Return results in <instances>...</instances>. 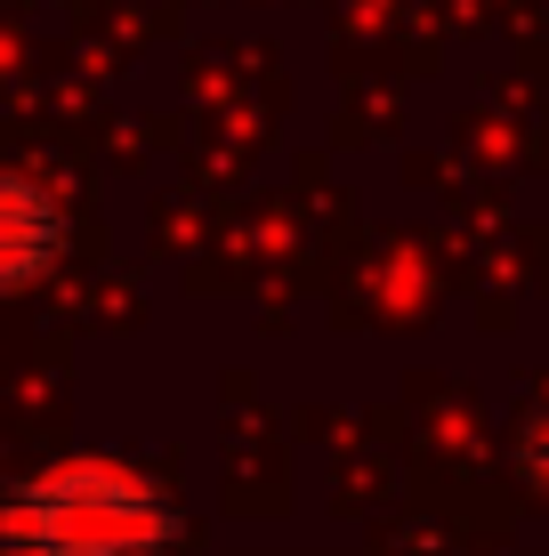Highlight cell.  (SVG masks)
I'll use <instances>...</instances> for the list:
<instances>
[{
	"instance_id": "cell-1",
	"label": "cell",
	"mask_w": 549,
	"mask_h": 556,
	"mask_svg": "<svg viewBox=\"0 0 549 556\" xmlns=\"http://www.w3.org/2000/svg\"><path fill=\"white\" fill-rule=\"evenodd\" d=\"M178 508L129 459H57L0 492V556H170Z\"/></svg>"
},
{
	"instance_id": "cell-2",
	"label": "cell",
	"mask_w": 549,
	"mask_h": 556,
	"mask_svg": "<svg viewBox=\"0 0 549 556\" xmlns=\"http://www.w3.org/2000/svg\"><path fill=\"white\" fill-rule=\"evenodd\" d=\"M73 251V210L33 169H0V299H25Z\"/></svg>"
},
{
	"instance_id": "cell-3",
	"label": "cell",
	"mask_w": 549,
	"mask_h": 556,
	"mask_svg": "<svg viewBox=\"0 0 549 556\" xmlns=\"http://www.w3.org/2000/svg\"><path fill=\"white\" fill-rule=\"evenodd\" d=\"M517 468L534 476V484H549V419H534V428L517 435Z\"/></svg>"
}]
</instances>
